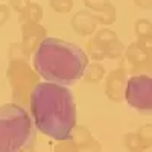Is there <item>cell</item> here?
<instances>
[{"label":"cell","mask_w":152,"mask_h":152,"mask_svg":"<svg viewBox=\"0 0 152 152\" xmlns=\"http://www.w3.org/2000/svg\"><path fill=\"white\" fill-rule=\"evenodd\" d=\"M31 116L44 135L58 142L69 140L76 123V105L69 87L46 81L37 84L31 94Z\"/></svg>","instance_id":"6da1fadb"},{"label":"cell","mask_w":152,"mask_h":152,"mask_svg":"<svg viewBox=\"0 0 152 152\" xmlns=\"http://www.w3.org/2000/svg\"><path fill=\"white\" fill-rule=\"evenodd\" d=\"M88 66L85 52L73 43L47 37L34 55V69L46 82L70 87L78 82Z\"/></svg>","instance_id":"7a4b0ae2"},{"label":"cell","mask_w":152,"mask_h":152,"mask_svg":"<svg viewBox=\"0 0 152 152\" xmlns=\"http://www.w3.org/2000/svg\"><path fill=\"white\" fill-rule=\"evenodd\" d=\"M32 116L20 105H0V152H24L35 143Z\"/></svg>","instance_id":"3957f363"},{"label":"cell","mask_w":152,"mask_h":152,"mask_svg":"<svg viewBox=\"0 0 152 152\" xmlns=\"http://www.w3.org/2000/svg\"><path fill=\"white\" fill-rule=\"evenodd\" d=\"M123 97L132 110L142 114H152V76H131L125 84Z\"/></svg>","instance_id":"277c9868"}]
</instances>
